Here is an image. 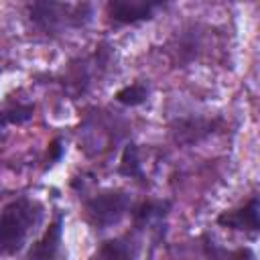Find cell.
I'll list each match as a JSON object with an SVG mask.
<instances>
[{"label":"cell","mask_w":260,"mask_h":260,"mask_svg":"<svg viewBox=\"0 0 260 260\" xmlns=\"http://www.w3.org/2000/svg\"><path fill=\"white\" fill-rule=\"evenodd\" d=\"M43 217V207L28 199L20 197L10 201L0 217V244L4 254H14L22 248L26 236Z\"/></svg>","instance_id":"1"},{"label":"cell","mask_w":260,"mask_h":260,"mask_svg":"<svg viewBox=\"0 0 260 260\" xmlns=\"http://www.w3.org/2000/svg\"><path fill=\"white\" fill-rule=\"evenodd\" d=\"M30 18L47 32H57L63 26H83L91 18L89 4L63 2H35L28 6Z\"/></svg>","instance_id":"2"},{"label":"cell","mask_w":260,"mask_h":260,"mask_svg":"<svg viewBox=\"0 0 260 260\" xmlns=\"http://www.w3.org/2000/svg\"><path fill=\"white\" fill-rule=\"evenodd\" d=\"M85 209L95 225L108 228L118 223L126 215V211L130 209V197L124 191H104L89 199Z\"/></svg>","instance_id":"3"},{"label":"cell","mask_w":260,"mask_h":260,"mask_svg":"<svg viewBox=\"0 0 260 260\" xmlns=\"http://www.w3.org/2000/svg\"><path fill=\"white\" fill-rule=\"evenodd\" d=\"M156 2H144V0H112L108 4V12L118 22H138L152 18V10L156 8Z\"/></svg>","instance_id":"4"},{"label":"cell","mask_w":260,"mask_h":260,"mask_svg":"<svg viewBox=\"0 0 260 260\" xmlns=\"http://www.w3.org/2000/svg\"><path fill=\"white\" fill-rule=\"evenodd\" d=\"M217 223L223 228H232V230H260V207L258 201L252 199L248 205L234 209V211H225L217 217Z\"/></svg>","instance_id":"5"},{"label":"cell","mask_w":260,"mask_h":260,"mask_svg":"<svg viewBox=\"0 0 260 260\" xmlns=\"http://www.w3.org/2000/svg\"><path fill=\"white\" fill-rule=\"evenodd\" d=\"M61 244V219H55L43 238L30 248L28 260H55Z\"/></svg>","instance_id":"6"},{"label":"cell","mask_w":260,"mask_h":260,"mask_svg":"<svg viewBox=\"0 0 260 260\" xmlns=\"http://www.w3.org/2000/svg\"><path fill=\"white\" fill-rule=\"evenodd\" d=\"M215 122L209 120H181L173 126V136L177 142L181 144H193L197 140H201L203 136H207L209 132H213Z\"/></svg>","instance_id":"7"},{"label":"cell","mask_w":260,"mask_h":260,"mask_svg":"<svg viewBox=\"0 0 260 260\" xmlns=\"http://www.w3.org/2000/svg\"><path fill=\"white\" fill-rule=\"evenodd\" d=\"M104 260H136L138 256V244L132 236H120L114 240H108L100 250Z\"/></svg>","instance_id":"8"},{"label":"cell","mask_w":260,"mask_h":260,"mask_svg":"<svg viewBox=\"0 0 260 260\" xmlns=\"http://www.w3.org/2000/svg\"><path fill=\"white\" fill-rule=\"evenodd\" d=\"M120 173H122V175H128V177H138V179H142V169H140L138 152H136V146H134V144H128V146L124 148L122 162H120Z\"/></svg>","instance_id":"9"},{"label":"cell","mask_w":260,"mask_h":260,"mask_svg":"<svg viewBox=\"0 0 260 260\" xmlns=\"http://www.w3.org/2000/svg\"><path fill=\"white\" fill-rule=\"evenodd\" d=\"M148 95V89L140 83H134V85H128V87H122L118 93H116V100L120 104H126V106H138L146 100Z\"/></svg>","instance_id":"10"},{"label":"cell","mask_w":260,"mask_h":260,"mask_svg":"<svg viewBox=\"0 0 260 260\" xmlns=\"http://www.w3.org/2000/svg\"><path fill=\"white\" fill-rule=\"evenodd\" d=\"M32 112H35V108L30 104H16L12 108H6L2 118H4V124H8V122L10 124H22V122L32 118Z\"/></svg>","instance_id":"11"},{"label":"cell","mask_w":260,"mask_h":260,"mask_svg":"<svg viewBox=\"0 0 260 260\" xmlns=\"http://www.w3.org/2000/svg\"><path fill=\"white\" fill-rule=\"evenodd\" d=\"M162 213H165V205H160V203H142L138 207V211L134 213V219H136L138 225H142V223L150 221L152 217H160Z\"/></svg>","instance_id":"12"},{"label":"cell","mask_w":260,"mask_h":260,"mask_svg":"<svg viewBox=\"0 0 260 260\" xmlns=\"http://www.w3.org/2000/svg\"><path fill=\"white\" fill-rule=\"evenodd\" d=\"M61 152H63L61 140H59V138H55V140H53V142L49 144V160H51V162L59 160V158H61Z\"/></svg>","instance_id":"13"},{"label":"cell","mask_w":260,"mask_h":260,"mask_svg":"<svg viewBox=\"0 0 260 260\" xmlns=\"http://www.w3.org/2000/svg\"><path fill=\"white\" fill-rule=\"evenodd\" d=\"M234 258H236V260H250L252 254H250V250H238V252L234 254Z\"/></svg>","instance_id":"14"}]
</instances>
